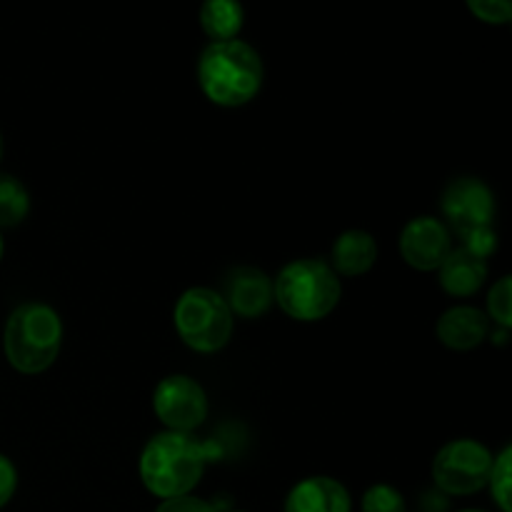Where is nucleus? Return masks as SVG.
<instances>
[{"label":"nucleus","mask_w":512,"mask_h":512,"mask_svg":"<svg viewBox=\"0 0 512 512\" xmlns=\"http://www.w3.org/2000/svg\"><path fill=\"white\" fill-rule=\"evenodd\" d=\"M213 453V445L200 443L195 435L165 430L153 435L143 448L140 478L145 488L158 498H180L200 483Z\"/></svg>","instance_id":"nucleus-1"},{"label":"nucleus","mask_w":512,"mask_h":512,"mask_svg":"<svg viewBox=\"0 0 512 512\" xmlns=\"http://www.w3.org/2000/svg\"><path fill=\"white\" fill-rule=\"evenodd\" d=\"M203 93L223 108L250 103L263 85V60L245 40H220L205 45L198 58Z\"/></svg>","instance_id":"nucleus-2"},{"label":"nucleus","mask_w":512,"mask_h":512,"mask_svg":"<svg viewBox=\"0 0 512 512\" xmlns=\"http://www.w3.org/2000/svg\"><path fill=\"white\" fill-rule=\"evenodd\" d=\"M63 343L60 315L45 303H23L5 323V358L15 370L35 375L55 363Z\"/></svg>","instance_id":"nucleus-3"},{"label":"nucleus","mask_w":512,"mask_h":512,"mask_svg":"<svg viewBox=\"0 0 512 512\" xmlns=\"http://www.w3.org/2000/svg\"><path fill=\"white\" fill-rule=\"evenodd\" d=\"M340 278L325 260L303 258L285 265L273 280V298L293 320L313 323L338 305Z\"/></svg>","instance_id":"nucleus-4"},{"label":"nucleus","mask_w":512,"mask_h":512,"mask_svg":"<svg viewBox=\"0 0 512 512\" xmlns=\"http://www.w3.org/2000/svg\"><path fill=\"white\" fill-rule=\"evenodd\" d=\"M173 320L180 340L198 353H215L233 338V313L218 290H185L175 303Z\"/></svg>","instance_id":"nucleus-5"},{"label":"nucleus","mask_w":512,"mask_h":512,"mask_svg":"<svg viewBox=\"0 0 512 512\" xmlns=\"http://www.w3.org/2000/svg\"><path fill=\"white\" fill-rule=\"evenodd\" d=\"M493 455L478 440H453L433 460V480L448 495H473L488 485Z\"/></svg>","instance_id":"nucleus-6"},{"label":"nucleus","mask_w":512,"mask_h":512,"mask_svg":"<svg viewBox=\"0 0 512 512\" xmlns=\"http://www.w3.org/2000/svg\"><path fill=\"white\" fill-rule=\"evenodd\" d=\"M153 410L173 433H190L208 418V398L200 383L188 375H168L153 393Z\"/></svg>","instance_id":"nucleus-7"},{"label":"nucleus","mask_w":512,"mask_h":512,"mask_svg":"<svg viewBox=\"0 0 512 512\" xmlns=\"http://www.w3.org/2000/svg\"><path fill=\"white\" fill-rule=\"evenodd\" d=\"M443 213L448 223L453 225L455 233L463 235L473 233L480 228H493L495 218V195L483 180L478 178H458L445 188Z\"/></svg>","instance_id":"nucleus-8"},{"label":"nucleus","mask_w":512,"mask_h":512,"mask_svg":"<svg viewBox=\"0 0 512 512\" xmlns=\"http://www.w3.org/2000/svg\"><path fill=\"white\" fill-rule=\"evenodd\" d=\"M450 250H453V243H450L448 225L433 215L413 218L400 233V253L405 263L418 270L440 268Z\"/></svg>","instance_id":"nucleus-9"},{"label":"nucleus","mask_w":512,"mask_h":512,"mask_svg":"<svg viewBox=\"0 0 512 512\" xmlns=\"http://www.w3.org/2000/svg\"><path fill=\"white\" fill-rule=\"evenodd\" d=\"M220 298L230 308V313L240 315V318H260L268 313L273 305V280L263 273L260 268H250V265H238V268L228 270L223 278V293Z\"/></svg>","instance_id":"nucleus-10"},{"label":"nucleus","mask_w":512,"mask_h":512,"mask_svg":"<svg viewBox=\"0 0 512 512\" xmlns=\"http://www.w3.org/2000/svg\"><path fill=\"white\" fill-rule=\"evenodd\" d=\"M285 512H350V495L333 478H305L288 493Z\"/></svg>","instance_id":"nucleus-11"},{"label":"nucleus","mask_w":512,"mask_h":512,"mask_svg":"<svg viewBox=\"0 0 512 512\" xmlns=\"http://www.w3.org/2000/svg\"><path fill=\"white\" fill-rule=\"evenodd\" d=\"M490 320L473 305H455L438 320V338L450 350H473L488 338Z\"/></svg>","instance_id":"nucleus-12"},{"label":"nucleus","mask_w":512,"mask_h":512,"mask_svg":"<svg viewBox=\"0 0 512 512\" xmlns=\"http://www.w3.org/2000/svg\"><path fill=\"white\" fill-rule=\"evenodd\" d=\"M438 270L445 293L455 295V298H468V295L478 293L488 278V263L463 245L450 250Z\"/></svg>","instance_id":"nucleus-13"},{"label":"nucleus","mask_w":512,"mask_h":512,"mask_svg":"<svg viewBox=\"0 0 512 512\" xmlns=\"http://www.w3.org/2000/svg\"><path fill=\"white\" fill-rule=\"evenodd\" d=\"M378 260V245L375 238L365 230H345L333 245V265L335 273L343 275H363Z\"/></svg>","instance_id":"nucleus-14"},{"label":"nucleus","mask_w":512,"mask_h":512,"mask_svg":"<svg viewBox=\"0 0 512 512\" xmlns=\"http://www.w3.org/2000/svg\"><path fill=\"white\" fill-rule=\"evenodd\" d=\"M200 25L213 43L235 40L243 28V5L238 0H205L200 8Z\"/></svg>","instance_id":"nucleus-15"},{"label":"nucleus","mask_w":512,"mask_h":512,"mask_svg":"<svg viewBox=\"0 0 512 512\" xmlns=\"http://www.w3.org/2000/svg\"><path fill=\"white\" fill-rule=\"evenodd\" d=\"M30 210V195L13 175L0 173V225L23 223Z\"/></svg>","instance_id":"nucleus-16"},{"label":"nucleus","mask_w":512,"mask_h":512,"mask_svg":"<svg viewBox=\"0 0 512 512\" xmlns=\"http://www.w3.org/2000/svg\"><path fill=\"white\" fill-rule=\"evenodd\" d=\"M510 465H512V448L510 445H505L503 453H500L498 458H493V468H490V478H488V485H490V490H493L495 503L500 505V510L503 512H512Z\"/></svg>","instance_id":"nucleus-17"},{"label":"nucleus","mask_w":512,"mask_h":512,"mask_svg":"<svg viewBox=\"0 0 512 512\" xmlns=\"http://www.w3.org/2000/svg\"><path fill=\"white\" fill-rule=\"evenodd\" d=\"M488 313L495 323L503 330H510L512 325V278L505 275L498 283L493 285V290L488 293Z\"/></svg>","instance_id":"nucleus-18"},{"label":"nucleus","mask_w":512,"mask_h":512,"mask_svg":"<svg viewBox=\"0 0 512 512\" xmlns=\"http://www.w3.org/2000/svg\"><path fill=\"white\" fill-rule=\"evenodd\" d=\"M363 512H405V500L390 485H373L363 495Z\"/></svg>","instance_id":"nucleus-19"},{"label":"nucleus","mask_w":512,"mask_h":512,"mask_svg":"<svg viewBox=\"0 0 512 512\" xmlns=\"http://www.w3.org/2000/svg\"><path fill=\"white\" fill-rule=\"evenodd\" d=\"M468 8L485 23H510L512 5L508 0H468Z\"/></svg>","instance_id":"nucleus-20"},{"label":"nucleus","mask_w":512,"mask_h":512,"mask_svg":"<svg viewBox=\"0 0 512 512\" xmlns=\"http://www.w3.org/2000/svg\"><path fill=\"white\" fill-rule=\"evenodd\" d=\"M463 248H468L478 258L488 260V255H493L495 248H498V235H495L493 228L473 230V233L463 235Z\"/></svg>","instance_id":"nucleus-21"},{"label":"nucleus","mask_w":512,"mask_h":512,"mask_svg":"<svg viewBox=\"0 0 512 512\" xmlns=\"http://www.w3.org/2000/svg\"><path fill=\"white\" fill-rule=\"evenodd\" d=\"M155 512H215V508L205 500L193 498V495H180V498L163 500Z\"/></svg>","instance_id":"nucleus-22"},{"label":"nucleus","mask_w":512,"mask_h":512,"mask_svg":"<svg viewBox=\"0 0 512 512\" xmlns=\"http://www.w3.org/2000/svg\"><path fill=\"white\" fill-rule=\"evenodd\" d=\"M15 485H18V473H15L13 463L5 455H0V508L13 498Z\"/></svg>","instance_id":"nucleus-23"},{"label":"nucleus","mask_w":512,"mask_h":512,"mask_svg":"<svg viewBox=\"0 0 512 512\" xmlns=\"http://www.w3.org/2000/svg\"><path fill=\"white\" fill-rule=\"evenodd\" d=\"M3 250H5L3 248V235H0V260H3Z\"/></svg>","instance_id":"nucleus-24"},{"label":"nucleus","mask_w":512,"mask_h":512,"mask_svg":"<svg viewBox=\"0 0 512 512\" xmlns=\"http://www.w3.org/2000/svg\"><path fill=\"white\" fill-rule=\"evenodd\" d=\"M0 158H3V135H0Z\"/></svg>","instance_id":"nucleus-25"},{"label":"nucleus","mask_w":512,"mask_h":512,"mask_svg":"<svg viewBox=\"0 0 512 512\" xmlns=\"http://www.w3.org/2000/svg\"><path fill=\"white\" fill-rule=\"evenodd\" d=\"M463 512H485V510H463Z\"/></svg>","instance_id":"nucleus-26"}]
</instances>
